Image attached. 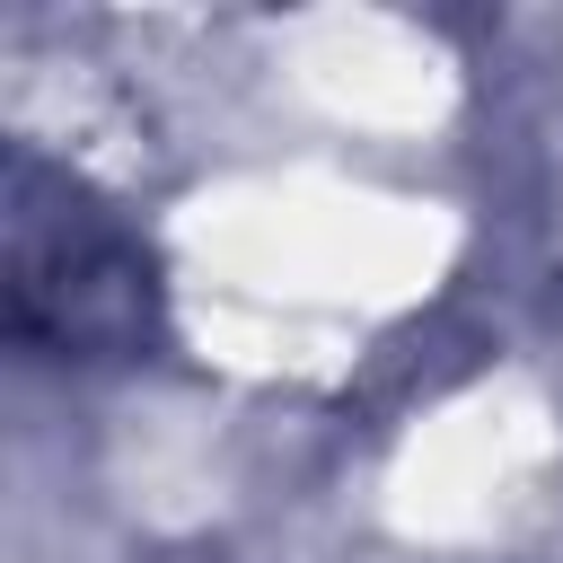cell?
<instances>
[{
    "instance_id": "6da1fadb",
    "label": "cell",
    "mask_w": 563,
    "mask_h": 563,
    "mask_svg": "<svg viewBox=\"0 0 563 563\" xmlns=\"http://www.w3.org/2000/svg\"><path fill=\"white\" fill-rule=\"evenodd\" d=\"M9 334L44 361H123L158 334L150 246L62 167H9Z\"/></svg>"
}]
</instances>
